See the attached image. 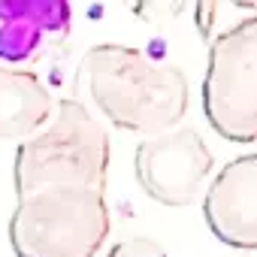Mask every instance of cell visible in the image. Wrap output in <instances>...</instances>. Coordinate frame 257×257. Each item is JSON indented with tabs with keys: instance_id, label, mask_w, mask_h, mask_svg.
Here are the masks:
<instances>
[{
	"instance_id": "obj_1",
	"label": "cell",
	"mask_w": 257,
	"mask_h": 257,
	"mask_svg": "<svg viewBox=\"0 0 257 257\" xmlns=\"http://www.w3.org/2000/svg\"><path fill=\"white\" fill-rule=\"evenodd\" d=\"M79 76L91 106L127 134H143L146 140L167 134L188 112L191 85L182 67L155 61L131 46H91Z\"/></svg>"
},
{
	"instance_id": "obj_2",
	"label": "cell",
	"mask_w": 257,
	"mask_h": 257,
	"mask_svg": "<svg viewBox=\"0 0 257 257\" xmlns=\"http://www.w3.org/2000/svg\"><path fill=\"white\" fill-rule=\"evenodd\" d=\"M109 158V134L94 112L79 100H61L43 131L16 149V194L25 197L52 188L106 191Z\"/></svg>"
},
{
	"instance_id": "obj_3",
	"label": "cell",
	"mask_w": 257,
	"mask_h": 257,
	"mask_svg": "<svg viewBox=\"0 0 257 257\" xmlns=\"http://www.w3.org/2000/svg\"><path fill=\"white\" fill-rule=\"evenodd\" d=\"M109 230L106 191L52 188L19 197L10 245L16 257H97Z\"/></svg>"
},
{
	"instance_id": "obj_4",
	"label": "cell",
	"mask_w": 257,
	"mask_h": 257,
	"mask_svg": "<svg viewBox=\"0 0 257 257\" xmlns=\"http://www.w3.org/2000/svg\"><path fill=\"white\" fill-rule=\"evenodd\" d=\"M203 112L227 143H257V19H248L209 43Z\"/></svg>"
},
{
	"instance_id": "obj_5",
	"label": "cell",
	"mask_w": 257,
	"mask_h": 257,
	"mask_svg": "<svg viewBox=\"0 0 257 257\" xmlns=\"http://www.w3.org/2000/svg\"><path fill=\"white\" fill-rule=\"evenodd\" d=\"M215 170V155L194 127H173L167 134L149 137L137 146L134 173L140 188L161 206L185 209L194 206Z\"/></svg>"
},
{
	"instance_id": "obj_6",
	"label": "cell",
	"mask_w": 257,
	"mask_h": 257,
	"mask_svg": "<svg viewBox=\"0 0 257 257\" xmlns=\"http://www.w3.org/2000/svg\"><path fill=\"white\" fill-rule=\"evenodd\" d=\"M203 218L218 242L257 251V155L233 158L218 170L203 194Z\"/></svg>"
},
{
	"instance_id": "obj_7",
	"label": "cell",
	"mask_w": 257,
	"mask_h": 257,
	"mask_svg": "<svg viewBox=\"0 0 257 257\" xmlns=\"http://www.w3.org/2000/svg\"><path fill=\"white\" fill-rule=\"evenodd\" d=\"M73 10L67 0H0V64L19 67L67 43Z\"/></svg>"
},
{
	"instance_id": "obj_8",
	"label": "cell",
	"mask_w": 257,
	"mask_h": 257,
	"mask_svg": "<svg viewBox=\"0 0 257 257\" xmlns=\"http://www.w3.org/2000/svg\"><path fill=\"white\" fill-rule=\"evenodd\" d=\"M52 112L55 97L37 73L0 64V140H31Z\"/></svg>"
},
{
	"instance_id": "obj_9",
	"label": "cell",
	"mask_w": 257,
	"mask_h": 257,
	"mask_svg": "<svg viewBox=\"0 0 257 257\" xmlns=\"http://www.w3.org/2000/svg\"><path fill=\"white\" fill-rule=\"evenodd\" d=\"M248 19H257V4H230V0H215V4H197L194 7V22H197L200 37L206 40V46L218 34H224V31H230V28H236V25H242Z\"/></svg>"
},
{
	"instance_id": "obj_10",
	"label": "cell",
	"mask_w": 257,
	"mask_h": 257,
	"mask_svg": "<svg viewBox=\"0 0 257 257\" xmlns=\"http://www.w3.org/2000/svg\"><path fill=\"white\" fill-rule=\"evenodd\" d=\"M106 257H170V254H167L158 242H152V239H146V236H131V239L112 245Z\"/></svg>"
}]
</instances>
